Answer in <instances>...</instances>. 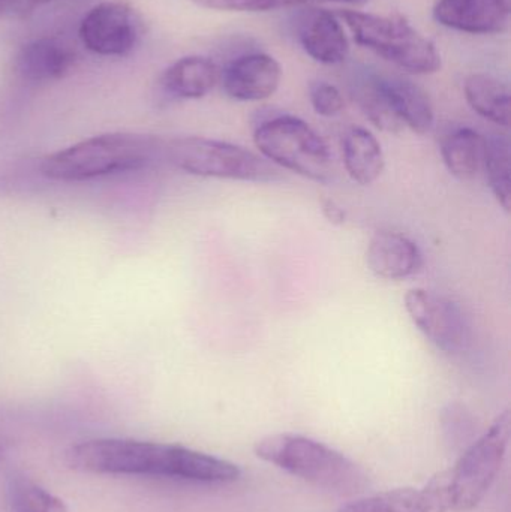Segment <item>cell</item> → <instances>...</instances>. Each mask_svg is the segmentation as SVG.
<instances>
[{"label":"cell","instance_id":"3","mask_svg":"<svg viewBox=\"0 0 511 512\" xmlns=\"http://www.w3.org/2000/svg\"><path fill=\"white\" fill-rule=\"evenodd\" d=\"M254 451L264 462L335 495L359 496L371 487V478L362 466L306 436H264L255 444Z\"/></svg>","mask_w":511,"mask_h":512},{"label":"cell","instance_id":"19","mask_svg":"<svg viewBox=\"0 0 511 512\" xmlns=\"http://www.w3.org/2000/svg\"><path fill=\"white\" fill-rule=\"evenodd\" d=\"M468 105L483 119L498 126H510V89L488 74H473L464 86Z\"/></svg>","mask_w":511,"mask_h":512},{"label":"cell","instance_id":"12","mask_svg":"<svg viewBox=\"0 0 511 512\" xmlns=\"http://www.w3.org/2000/svg\"><path fill=\"white\" fill-rule=\"evenodd\" d=\"M438 23L459 32L489 35L509 26V0H438L434 6Z\"/></svg>","mask_w":511,"mask_h":512},{"label":"cell","instance_id":"23","mask_svg":"<svg viewBox=\"0 0 511 512\" xmlns=\"http://www.w3.org/2000/svg\"><path fill=\"white\" fill-rule=\"evenodd\" d=\"M192 2L203 6V8L216 9V11L264 12L326 2L365 5L369 0H192Z\"/></svg>","mask_w":511,"mask_h":512},{"label":"cell","instance_id":"7","mask_svg":"<svg viewBox=\"0 0 511 512\" xmlns=\"http://www.w3.org/2000/svg\"><path fill=\"white\" fill-rule=\"evenodd\" d=\"M510 436L511 414L507 409L495 418L492 426L447 471L452 511L474 510L486 498L506 459Z\"/></svg>","mask_w":511,"mask_h":512},{"label":"cell","instance_id":"5","mask_svg":"<svg viewBox=\"0 0 511 512\" xmlns=\"http://www.w3.org/2000/svg\"><path fill=\"white\" fill-rule=\"evenodd\" d=\"M165 161L191 176L237 182L272 183L281 179L278 168L227 141L183 137L165 141Z\"/></svg>","mask_w":511,"mask_h":512},{"label":"cell","instance_id":"4","mask_svg":"<svg viewBox=\"0 0 511 512\" xmlns=\"http://www.w3.org/2000/svg\"><path fill=\"white\" fill-rule=\"evenodd\" d=\"M338 15L353 33L357 44L398 68L416 75L434 74L441 68V56L434 42L417 32L405 18L354 9H342Z\"/></svg>","mask_w":511,"mask_h":512},{"label":"cell","instance_id":"6","mask_svg":"<svg viewBox=\"0 0 511 512\" xmlns=\"http://www.w3.org/2000/svg\"><path fill=\"white\" fill-rule=\"evenodd\" d=\"M254 144L270 164L318 183L330 182L333 156L326 141L296 116L264 120L254 131Z\"/></svg>","mask_w":511,"mask_h":512},{"label":"cell","instance_id":"27","mask_svg":"<svg viewBox=\"0 0 511 512\" xmlns=\"http://www.w3.org/2000/svg\"><path fill=\"white\" fill-rule=\"evenodd\" d=\"M21 6H26V0H0V17L6 12L21 8Z\"/></svg>","mask_w":511,"mask_h":512},{"label":"cell","instance_id":"16","mask_svg":"<svg viewBox=\"0 0 511 512\" xmlns=\"http://www.w3.org/2000/svg\"><path fill=\"white\" fill-rule=\"evenodd\" d=\"M342 159L348 176L362 186L377 182L386 168L380 141L360 126H351L342 135Z\"/></svg>","mask_w":511,"mask_h":512},{"label":"cell","instance_id":"15","mask_svg":"<svg viewBox=\"0 0 511 512\" xmlns=\"http://www.w3.org/2000/svg\"><path fill=\"white\" fill-rule=\"evenodd\" d=\"M303 50L324 65H338L350 53L347 35L338 18L326 9L315 11L300 30Z\"/></svg>","mask_w":511,"mask_h":512},{"label":"cell","instance_id":"25","mask_svg":"<svg viewBox=\"0 0 511 512\" xmlns=\"http://www.w3.org/2000/svg\"><path fill=\"white\" fill-rule=\"evenodd\" d=\"M311 104L315 113L323 117H335L344 110L341 92L329 83H318L312 87Z\"/></svg>","mask_w":511,"mask_h":512},{"label":"cell","instance_id":"8","mask_svg":"<svg viewBox=\"0 0 511 512\" xmlns=\"http://www.w3.org/2000/svg\"><path fill=\"white\" fill-rule=\"evenodd\" d=\"M405 309L423 336L446 354H461L470 345L471 330L464 310L443 295L422 288L405 295Z\"/></svg>","mask_w":511,"mask_h":512},{"label":"cell","instance_id":"10","mask_svg":"<svg viewBox=\"0 0 511 512\" xmlns=\"http://www.w3.org/2000/svg\"><path fill=\"white\" fill-rule=\"evenodd\" d=\"M447 471L432 478L425 487L389 490L354 499L342 505L338 512H449Z\"/></svg>","mask_w":511,"mask_h":512},{"label":"cell","instance_id":"24","mask_svg":"<svg viewBox=\"0 0 511 512\" xmlns=\"http://www.w3.org/2000/svg\"><path fill=\"white\" fill-rule=\"evenodd\" d=\"M12 507L15 512H69L59 496L30 481L15 484Z\"/></svg>","mask_w":511,"mask_h":512},{"label":"cell","instance_id":"20","mask_svg":"<svg viewBox=\"0 0 511 512\" xmlns=\"http://www.w3.org/2000/svg\"><path fill=\"white\" fill-rule=\"evenodd\" d=\"M485 137L471 128H459L441 144V156L449 173L458 180H471L482 168Z\"/></svg>","mask_w":511,"mask_h":512},{"label":"cell","instance_id":"28","mask_svg":"<svg viewBox=\"0 0 511 512\" xmlns=\"http://www.w3.org/2000/svg\"><path fill=\"white\" fill-rule=\"evenodd\" d=\"M51 2V0H26V5H41V3Z\"/></svg>","mask_w":511,"mask_h":512},{"label":"cell","instance_id":"26","mask_svg":"<svg viewBox=\"0 0 511 512\" xmlns=\"http://www.w3.org/2000/svg\"><path fill=\"white\" fill-rule=\"evenodd\" d=\"M321 212H323L327 222L335 225V227H342L347 222V212L333 198H323L321 200Z\"/></svg>","mask_w":511,"mask_h":512},{"label":"cell","instance_id":"18","mask_svg":"<svg viewBox=\"0 0 511 512\" xmlns=\"http://www.w3.org/2000/svg\"><path fill=\"white\" fill-rule=\"evenodd\" d=\"M393 110L405 128L416 134H428L434 126V108L428 93L413 81L383 77Z\"/></svg>","mask_w":511,"mask_h":512},{"label":"cell","instance_id":"13","mask_svg":"<svg viewBox=\"0 0 511 512\" xmlns=\"http://www.w3.org/2000/svg\"><path fill=\"white\" fill-rule=\"evenodd\" d=\"M366 264L380 279L404 280L420 273L425 259L410 237L395 231H378L369 240Z\"/></svg>","mask_w":511,"mask_h":512},{"label":"cell","instance_id":"1","mask_svg":"<svg viewBox=\"0 0 511 512\" xmlns=\"http://www.w3.org/2000/svg\"><path fill=\"white\" fill-rule=\"evenodd\" d=\"M66 465L93 475L171 478L192 483L227 484L240 478L239 466L176 444L134 439H92L66 451Z\"/></svg>","mask_w":511,"mask_h":512},{"label":"cell","instance_id":"14","mask_svg":"<svg viewBox=\"0 0 511 512\" xmlns=\"http://www.w3.org/2000/svg\"><path fill=\"white\" fill-rule=\"evenodd\" d=\"M74 62V53L63 42L41 38L21 48L17 56V71L24 80L48 83L68 75Z\"/></svg>","mask_w":511,"mask_h":512},{"label":"cell","instance_id":"11","mask_svg":"<svg viewBox=\"0 0 511 512\" xmlns=\"http://www.w3.org/2000/svg\"><path fill=\"white\" fill-rule=\"evenodd\" d=\"M281 77V65L275 57L252 53L233 60L221 74V81L230 98L258 102L275 95Z\"/></svg>","mask_w":511,"mask_h":512},{"label":"cell","instance_id":"2","mask_svg":"<svg viewBox=\"0 0 511 512\" xmlns=\"http://www.w3.org/2000/svg\"><path fill=\"white\" fill-rule=\"evenodd\" d=\"M165 161V141L153 135L113 132L87 138L42 158V176L56 182H87L144 170Z\"/></svg>","mask_w":511,"mask_h":512},{"label":"cell","instance_id":"17","mask_svg":"<svg viewBox=\"0 0 511 512\" xmlns=\"http://www.w3.org/2000/svg\"><path fill=\"white\" fill-rule=\"evenodd\" d=\"M221 71L206 57L189 56L177 60L165 71L162 87L168 95L179 99H200L215 89Z\"/></svg>","mask_w":511,"mask_h":512},{"label":"cell","instance_id":"22","mask_svg":"<svg viewBox=\"0 0 511 512\" xmlns=\"http://www.w3.org/2000/svg\"><path fill=\"white\" fill-rule=\"evenodd\" d=\"M482 168L486 182L497 203L506 212L511 209V146L503 135L485 137L483 141Z\"/></svg>","mask_w":511,"mask_h":512},{"label":"cell","instance_id":"21","mask_svg":"<svg viewBox=\"0 0 511 512\" xmlns=\"http://www.w3.org/2000/svg\"><path fill=\"white\" fill-rule=\"evenodd\" d=\"M351 93L360 110L375 128L390 134H399L405 128L393 110L383 77L368 75L360 78L354 83Z\"/></svg>","mask_w":511,"mask_h":512},{"label":"cell","instance_id":"29","mask_svg":"<svg viewBox=\"0 0 511 512\" xmlns=\"http://www.w3.org/2000/svg\"><path fill=\"white\" fill-rule=\"evenodd\" d=\"M3 448H5V442H3V438L0 436V451H3Z\"/></svg>","mask_w":511,"mask_h":512},{"label":"cell","instance_id":"9","mask_svg":"<svg viewBox=\"0 0 511 512\" xmlns=\"http://www.w3.org/2000/svg\"><path fill=\"white\" fill-rule=\"evenodd\" d=\"M140 33V18L126 2L99 3L80 26L84 47L101 56H126L134 50Z\"/></svg>","mask_w":511,"mask_h":512}]
</instances>
